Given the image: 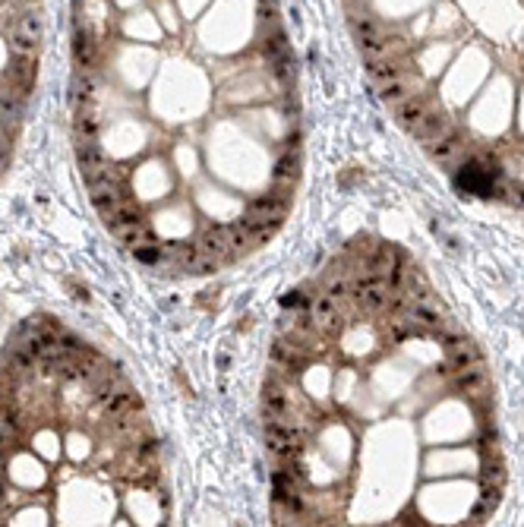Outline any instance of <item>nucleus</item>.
Wrapping results in <instances>:
<instances>
[{
	"label": "nucleus",
	"instance_id": "nucleus-25",
	"mask_svg": "<svg viewBox=\"0 0 524 527\" xmlns=\"http://www.w3.org/2000/svg\"><path fill=\"white\" fill-rule=\"evenodd\" d=\"M10 54H26V57H38V41L26 38V35L13 32L10 35Z\"/></svg>",
	"mask_w": 524,
	"mask_h": 527
},
{
	"label": "nucleus",
	"instance_id": "nucleus-2",
	"mask_svg": "<svg viewBox=\"0 0 524 527\" xmlns=\"http://www.w3.org/2000/svg\"><path fill=\"white\" fill-rule=\"evenodd\" d=\"M310 313H313L316 325L323 328L325 335L341 332V325H345V316H341V310H338V300L329 297V294H316V297H313Z\"/></svg>",
	"mask_w": 524,
	"mask_h": 527
},
{
	"label": "nucleus",
	"instance_id": "nucleus-16",
	"mask_svg": "<svg viewBox=\"0 0 524 527\" xmlns=\"http://www.w3.org/2000/svg\"><path fill=\"white\" fill-rule=\"evenodd\" d=\"M407 95H414V76H407V73L389 79V83H382V89H379V98L385 101V105H402Z\"/></svg>",
	"mask_w": 524,
	"mask_h": 527
},
{
	"label": "nucleus",
	"instance_id": "nucleus-24",
	"mask_svg": "<svg viewBox=\"0 0 524 527\" xmlns=\"http://www.w3.org/2000/svg\"><path fill=\"white\" fill-rule=\"evenodd\" d=\"M351 28H354V35H357V41H360V38H376V35H382V32H379V23H376L373 16H351Z\"/></svg>",
	"mask_w": 524,
	"mask_h": 527
},
{
	"label": "nucleus",
	"instance_id": "nucleus-1",
	"mask_svg": "<svg viewBox=\"0 0 524 527\" xmlns=\"http://www.w3.org/2000/svg\"><path fill=\"white\" fill-rule=\"evenodd\" d=\"M196 246H199L202 253H209V256H215V259H221V262L237 259L234 246H231V228H224V224H209V228L202 231V237L196 240Z\"/></svg>",
	"mask_w": 524,
	"mask_h": 527
},
{
	"label": "nucleus",
	"instance_id": "nucleus-23",
	"mask_svg": "<svg viewBox=\"0 0 524 527\" xmlns=\"http://www.w3.org/2000/svg\"><path fill=\"white\" fill-rule=\"evenodd\" d=\"M73 127H76V136L79 139H95L98 136V117H92L85 108H79L76 111V120H73Z\"/></svg>",
	"mask_w": 524,
	"mask_h": 527
},
{
	"label": "nucleus",
	"instance_id": "nucleus-5",
	"mask_svg": "<svg viewBox=\"0 0 524 527\" xmlns=\"http://www.w3.org/2000/svg\"><path fill=\"white\" fill-rule=\"evenodd\" d=\"M455 389L461 392V395H468V398H474V401L486 398V392H490V376H486L483 363L455 372Z\"/></svg>",
	"mask_w": 524,
	"mask_h": 527
},
{
	"label": "nucleus",
	"instance_id": "nucleus-11",
	"mask_svg": "<svg viewBox=\"0 0 524 527\" xmlns=\"http://www.w3.org/2000/svg\"><path fill=\"white\" fill-rule=\"evenodd\" d=\"M92 92H95V70H76L70 83V105L76 108H89Z\"/></svg>",
	"mask_w": 524,
	"mask_h": 527
},
{
	"label": "nucleus",
	"instance_id": "nucleus-20",
	"mask_svg": "<svg viewBox=\"0 0 524 527\" xmlns=\"http://www.w3.org/2000/svg\"><path fill=\"white\" fill-rule=\"evenodd\" d=\"M505 464H502V455H483V464H480V483H493V486H505Z\"/></svg>",
	"mask_w": 524,
	"mask_h": 527
},
{
	"label": "nucleus",
	"instance_id": "nucleus-7",
	"mask_svg": "<svg viewBox=\"0 0 524 527\" xmlns=\"http://www.w3.org/2000/svg\"><path fill=\"white\" fill-rule=\"evenodd\" d=\"M73 57H76L79 70H95L98 67V41L92 38L89 28L76 26V35H73Z\"/></svg>",
	"mask_w": 524,
	"mask_h": 527
},
{
	"label": "nucleus",
	"instance_id": "nucleus-15",
	"mask_svg": "<svg viewBox=\"0 0 524 527\" xmlns=\"http://www.w3.org/2000/svg\"><path fill=\"white\" fill-rule=\"evenodd\" d=\"M19 120H23V98H19L16 92L4 89V92H0V123L16 133Z\"/></svg>",
	"mask_w": 524,
	"mask_h": 527
},
{
	"label": "nucleus",
	"instance_id": "nucleus-4",
	"mask_svg": "<svg viewBox=\"0 0 524 527\" xmlns=\"http://www.w3.org/2000/svg\"><path fill=\"white\" fill-rule=\"evenodd\" d=\"M262 414H272L278 420L290 417V405H288V389L281 379L268 376L266 385H262Z\"/></svg>",
	"mask_w": 524,
	"mask_h": 527
},
{
	"label": "nucleus",
	"instance_id": "nucleus-22",
	"mask_svg": "<svg viewBox=\"0 0 524 527\" xmlns=\"http://www.w3.org/2000/svg\"><path fill=\"white\" fill-rule=\"evenodd\" d=\"M83 180L89 189L95 187H105V184H114V171L108 165H95V167H83Z\"/></svg>",
	"mask_w": 524,
	"mask_h": 527
},
{
	"label": "nucleus",
	"instance_id": "nucleus-8",
	"mask_svg": "<svg viewBox=\"0 0 524 527\" xmlns=\"http://www.w3.org/2000/svg\"><path fill=\"white\" fill-rule=\"evenodd\" d=\"M461 145H464L461 133L449 130L446 136H439V139H433V142H426V152H429V158L439 161V165H452V161L461 155Z\"/></svg>",
	"mask_w": 524,
	"mask_h": 527
},
{
	"label": "nucleus",
	"instance_id": "nucleus-9",
	"mask_svg": "<svg viewBox=\"0 0 524 527\" xmlns=\"http://www.w3.org/2000/svg\"><path fill=\"white\" fill-rule=\"evenodd\" d=\"M429 111V95H407L402 105H395V120L398 127H404L411 133V127Z\"/></svg>",
	"mask_w": 524,
	"mask_h": 527
},
{
	"label": "nucleus",
	"instance_id": "nucleus-6",
	"mask_svg": "<svg viewBox=\"0 0 524 527\" xmlns=\"http://www.w3.org/2000/svg\"><path fill=\"white\" fill-rule=\"evenodd\" d=\"M290 206V199L285 196H272V193H262V196H253L246 212L256 218H266V221H285V212Z\"/></svg>",
	"mask_w": 524,
	"mask_h": 527
},
{
	"label": "nucleus",
	"instance_id": "nucleus-12",
	"mask_svg": "<svg viewBox=\"0 0 524 527\" xmlns=\"http://www.w3.org/2000/svg\"><path fill=\"white\" fill-rule=\"evenodd\" d=\"M123 202H130V193H127V189H117L114 184H105V187L92 189V206H95L101 215H111V212H117Z\"/></svg>",
	"mask_w": 524,
	"mask_h": 527
},
{
	"label": "nucleus",
	"instance_id": "nucleus-26",
	"mask_svg": "<svg viewBox=\"0 0 524 527\" xmlns=\"http://www.w3.org/2000/svg\"><path fill=\"white\" fill-rule=\"evenodd\" d=\"M480 455H499V436L493 429V423L486 427L483 423V433H480Z\"/></svg>",
	"mask_w": 524,
	"mask_h": 527
},
{
	"label": "nucleus",
	"instance_id": "nucleus-31",
	"mask_svg": "<svg viewBox=\"0 0 524 527\" xmlns=\"http://www.w3.org/2000/svg\"><path fill=\"white\" fill-rule=\"evenodd\" d=\"M23 4H38V0H23Z\"/></svg>",
	"mask_w": 524,
	"mask_h": 527
},
{
	"label": "nucleus",
	"instance_id": "nucleus-10",
	"mask_svg": "<svg viewBox=\"0 0 524 527\" xmlns=\"http://www.w3.org/2000/svg\"><path fill=\"white\" fill-rule=\"evenodd\" d=\"M499 502H502V486H493V483H483V486H480V499H477V505H474V508H471L468 524H483L486 518H490L493 511L499 508Z\"/></svg>",
	"mask_w": 524,
	"mask_h": 527
},
{
	"label": "nucleus",
	"instance_id": "nucleus-18",
	"mask_svg": "<svg viewBox=\"0 0 524 527\" xmlns=\"http://www.w3.org/2000/svg\"><path fill=\"white\" fill-rule=\"evenodd\" d=\"M76 161L79 167H95V165H108V155L95 139H76Z\"/></svg>",
	"mask_w": 524,
	"mask_h": 527
},
{
	"label": "nucleus",
	"instance_id": "nucleus-13",
	"mask_svg": "<svg viewBox=\"0 0 524 527\" xmlns=\"http://www.w3.org/2000/svg\"><path fill=\"white\" fill-rule=\"evenodd\" d=\"M142 407V398L136 392L130 389H117L111 395V398L101 405V414H105V420H111V417H120V414H130V411H140Z\"/></svg>",
	"mask_w": 524,
	"mask_h": 527
},
{
	"label": "nucleus",
	"instance_id": "nucleus-17",
	"mask_svg": "<svg viewBox=\"0 0 524 527\" xmlns=\"http://www.w3.org/2000/svg\"><path fill=\"white\" fill-rule=\"evenodd\" d=\"M272 180H290V184L300 180V149H288L285 155H278L272 167Z\"/></svg>",
	"mask_w": 524,
	"mask_h": 527
},
{
	"label": "nucleus",
	"instance_id": "nucleus-30",
	"mask_svg": "<svg viewBox=\"0 0 524 527\" xmlns=\"http://www.w3.org/2000/svg\"><path fill=\"white\" fill-rule=\"evenodd\" d=\"M4 461H6V449L0 445V467H4Z\"/></svg>",
	"mask_w": 524,
	"mask_h": 527
},
{
	"label": "nucleus",
	"instance_id": "nucleus-28",
	"mask_svg": "<svg viewBox=\"0 0 524 527\" xmlns=\"http://www.w3.org/2000/svg\"><path fill=\"white\" fill-rule=\"evenodd\" d=\"M288 149H300V130H294V133L288 136Z\"/></svg>",
	"mask_w": 524,
	"mask_h": 527
},
{
	"label": "nucleus",
	"instance_id": "nucleus-27",
	"mask_svg": "<svg viewBox=\"0 0 524 527\" xmlns=\"http://www.w3.org/2000/svg\"><path fill=\"white\" fill-rule=\"evenodd\" d=\"M325 294H329V297H335V300H338V303H341V300H345V297H351V284H347L345 278H332V281H329V288H325Z\"/></svg>",
	"mask_w": 524,
	"mask_h": 527
},
{
	"label": "nucleus",
	"instance_id": "nucleus-21",
	"mask_svg": "<svg viewBox=\"0 0 524 527\" xmlns=\"http://www.w3.org/2000/svg\"><path fill=\"white\" fill-rule=\"evenodd\" d=\"M13 32L26 35V38L41 41V32H45V23H41V13H38V10H26L23 16H16V26H13Z\"/></svg>",
	"mask_w": 524,
	"mask_h": 527
},
{
	"label": "nucleus",
	"instance_id": "nucleus-14",
	"mask_svg": "<svg viewBox=\"0 0 524 527\" xmlns=\"http://www.w3.org/2000/svg\"><path fill=\"white\" fill-rule=\"evenodd\" d=\"M357 45L367 61H379V57H389L395 48H402L404 38L402 35H376V38H360Z\"/></svg>",
	"mask_w": 524,
	"mask_h": 527
},
{
	"label": "nucleus",
	"instance_id": "nucleus-3",
	"mask_svg": "<svg viewBox=\"0 0 524 527\" xmlns=\"http://www.w3.org/2000/svg\"><path fill=\"white\" fill-rule=\"evenodd\" d=\"M449 130H452V117L446 111H439V108H429V111L411 127V133H414V139H420V142L426 145V142H433V139L446 136Z\"/></svg>",
	"mask_w": 524,
	"mask_h": 527
},
{
	"label": "nucleus",
	"instance_id": "nucleus-29",
	"mask_svg": "<svg viewBox=\"0 0 524 527\" xmlns=\"http://www.w3.org/2000/svg\"><path fill=\"white\" fill-rule=\"evenodd\" d=\"M259 10H278V0H259Z\"/></svg>",
	"mask_w": 524,
	"mask_h": 527
},
{
	"label": "nucleus",
	"instance_id": "nucleus-19",
	"mask_svg": "<svg viewBox=\"0 0 524 527\" xmlns=\"http://www.w3.org/2000/svg\"><path fill=\"white\" fill-rule=\"evenodd\" d=\"M367 73H370V79L373 83H389V79H395V76H402L404 73V63L402 61H367Z\"/></svg>",
	"mask_w": 524,
	"mask_h": 527
}]
</instances>
